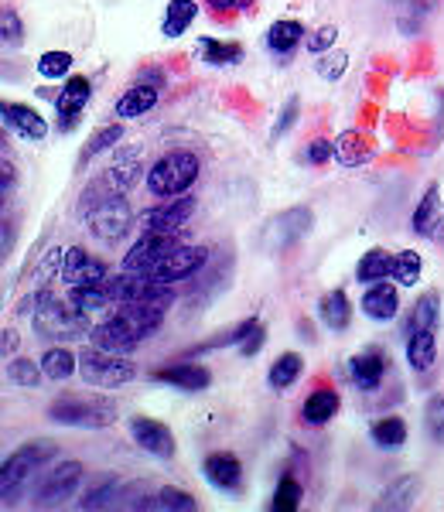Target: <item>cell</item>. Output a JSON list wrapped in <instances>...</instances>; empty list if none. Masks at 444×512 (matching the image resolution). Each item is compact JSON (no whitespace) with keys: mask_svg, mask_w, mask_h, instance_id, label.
Returning <instances> with one entry per match:
<instances>
[{"mask_svg":"<svg viewBox=\"0 0 444 512\" xmlns=\"http://www.w3.org/2000/svg\"><path fill=\"white\" fill-rule=\"evenodd\" d=\"M349 373H352V383L359 386V390H376V386L383 383V373H386V362H383V355L376 352V349H366V352H359L356 359L349 362Z\"/></svg>","mask_w":444,"mask_h":512,"instance_id":"21","label":"cell"},{"mask_svg":"<svg viewBox=\"0 0 444 512\" xmlns=\"http://www.w3.org/2000/svg\"><path fill=\"white\" fill-rule=\"evenodd\" d=\"M328 158H332V140H325V137L311 140V147H308V161H311V164H325Z\"/></svg>","mask_w":444,"mask_h":512,"instance_id":"50","label":"cell"},{"mask_svg":"<svg viewBox=\"0 0 444 512\" xmlns=\"http://www.w3.org/2000/svg\"><path fill=\"white\" fill-rule=\"evenodd\" d=\"M86 222H89V233L96 239H103V243H117V239L127 236V229L134 226V212H130L127 198L120 192L100 198L96 205H89L86 212Z\"/></svg>","mask_w":444,"mask_h":512,"instance_id":"8","label":"cell"},{"mask_svg":"<svg viewBox=\"0 0 444 512\" xmlns=\"http://www.w3.org/2000/svg\"><path fill=\"white\" fill-rule=\"evenodd\" d=\"M202 55L209 65H236L243 62V45L236 41H216V38H202Z\"/></svg>","mask_w":444,"mask_h":512,"instance_id":"35","label":"cell"},{"mask_svg":"<svg viewBox=\"0 0 444 512\" xmlns=\"http://www.w3.org/2000/svg\"><path fill=\"white\" fill-rule=\"evenodd\" d=\"M345 65H349V55L345 52H335V55H325L322 65H318V72H322V79H339L342 72H345Z\"/></svg>","mask_w":444,"mask_h":512,"instance_id":"47","label":"cell"},{"mask_svg":"<svg viewBox=\"0 0 444 512\" xmlns=\"http://www.w3.org/2000/svg\"><path fill=\"white\" fill-rule=\"evenodd\" d=\"M7 379L11 383H18V386H38L41 383V366L38 362H31V359H11L7 362Z\"/></svg>","mask_w":444,"mask_h":512,"instance_id":"42","label":"cell"},{"mask_svg":"<svg viewBox=\"0 0 444 512\" xmlns=\"http://www.w3.org/2000/svg\"><path fill=\"white\" fill-rule=\"evenodd\" d=\"M35 304V332L41 338H52V342H72V338H86L93 328H89V315H82L76 304H65L62 297H55L52 291H41L38 297H31Z\"/></svg>","mask_w":444,"mask_h":512,"instance_id":"3","label":"cell"},{"mask_svg":"<svg viewBox=\"0 0 444 512\" xmlns=\"http://www.w3.org/2000/svg\"><path fill=\"white\" fill-rule=\"evenodd\" d=\"M0 45L7 48H21L24 45V21L14 7L0 4Z\"/></svg>","mask_w":444,"mask_h":512,"instance_id":"39","label":"cell"},{"mask_svg":"<svg viewBox=\"0 0 444 512\" xmlns=\"http://www.w3.org/2000/svg\"><path fill=\"white\" fill-rule=\"evenodd\" d=\"M41 376L45 379H55V383H62V379H69L72 373H76V355H72L69 349H62V345H55V349H48L45 355H41Z\"/></svg>","mask_w":444,"mask_h":512,"instance_id":"31","label":"cell"},{"mask_svg":"<svg viewBox=\"0 0 444 512\" xmlns=\"http://www.w3.org/2000/svg\"><path fill=\"white\" fill-rule=\"evenodd\" d=\"M154 106H158V86H147V82H141V86L127 89V93L117 99V117L137 120V117H144V113H151Z\"/></svg>","mask_w":444,"mask_h":512,"instance_id":"22","label":"cell"},{"mask_svg":"<svg viewBox=\"0 0 444 512\" xmlns=\"http://www.w3.org/2000/svg\"><path fill=\"white\" fill-rule=\"evenodd\" d=\"M178 246V233H144L141 243L123 256V270H134V274H151L154 267Z\"/></svg>","mask_w":444,"mask_h":512,"instance_id":"12","label":"cell"},{"mask_svg":"<svg viewBox=\"0 0 444 512\" xmlns=\"http://www.w3.org/2000/svg\"><path fill=\"white\" fill-rule=\"evenodd\" d=\"M301 369H304L301 355H298V352H284L281 359H277L274 366H270L267 383L274 386V390H287V386H294V383H298Z\"/></svg>","mask_w":444,"mask_h":512,"instance_id":"33","label":"cell"},{"mask_svg":"<svg viewBox=\"0 0 444 512\" xmlns=\"http://www.w3.org/2000/svg\"><path fill=\"white\" fill-rule=\"evenodd\" d=\"M438 359V342H434V332H410L407 335V362L417 373H427Z\"/></svg>","mask_w":444,"mask_h":512,"instance_id":"23","label":"cell"},{"mask_svg":"<svg viewBox=\"0 0 444 512\" xmlns=\"http://www.w3.org/2000/svg\"><path fill=\"white\" fill-rule=\"evenodd\" d=\"M414 499H417V478H400L397 485H390V489L383 492L380 509H407Z\"/></svg>","mask_w":444,"mask_h":512,"instance_id":"41","label":"cell"},{"mask_svg":"<svg viewBox=\"0 0 444 512\" xmlns=\"http://www.w3.org/2000/svg\"><path fill=\"white\" fill-rule=\"evenodd\" d=\"M137 178H141V164H137V158L130 154V158H123V161L113 164L110 175H106L103 181L113 188V192H127V188L134 185Z\"/></svg>","mask_w":444,"mask_h":512,"instance_id":"40","label":"cell"},{"mask_svg":"<svg viewBox=\"0 0 444 512\" xmlns=\"http://www.w3.org/2000/svg\"><path fill=\"white\" fill-rule=\"evenodd\" d=\"M260 349H263V325L257 321V325H253V332L240 342V355H246V359H250V355H257Z\"/></svg>","mask_w":444,"mask_h":512,"instance_id":"49","label":"cell"},{"mask_svg":"<svg viewBox=\"0 0 444 512\" xmlns=\"http://www.w3.org/2000/svg\"><path fill=\"white\" fill-rule=\"evenodd\" d=\"M38 72L45 79H62L72 72V55L69 52H45L38 59Z\"/></svg>","mask_w":444,"mask_h":512,"instance_id":"43","label":"cell"},{"mask_svg":"<svg viewBox=\"0 0 444 512\" xmlns=\"http://www.w3.org/2000/svg\"><path fill=\"white\" fill-rule=\"evenodd\" d=\"M424 424H427V434L438 444H444V396H431V400H427Z\"/></svg>","mask_w":444,"mask_h":512,"instance_id":"46","label":"cell"},{"mask_svg":"<svg viewBox=\"0 0 444 512\" xmlns=\"http://www.w3.org/2000/svg\"><path fill=\"white\" fill-rule=\"evenodd\" d=\"M123 137V127L120 123H110V127H103V130H96L93 140L86 144V151H82V158H96V154H103V151H110L113 144Z\"/></svg>","mask_w":444,"mask_h":512,"instance_id":"44","label":"cell"},{"mask_svg":"<svg viewBox=\"0 0 444 512\" xmlns=\"http://www.w3.org/2000/svg\"><path fill=\"white\" fill-rule=\"evenodd\" d=\"M161 321H164V311L154 308V304H147V301H123V304H117V311H113V315L106 318L103 325H96L89 335H93L96 349L127 355L130 349H137L144 338H151L154 332H158Z\"/></svg>","mask_w":444,"mask_h":512,"instance_id":"1","label":"cell"},{"mask_svg":"<svg viewBox=\"0 0 444 512\" xmlns=\"http://www.w3.org/2000/svg\"><path fill=\"white\" fill-rule=\"evenodd\" d=\"M335 35H339V31H335L332 24H328V28H318L315 35L308 38V52H325V48H332Z\"/></svg>","mask_w":444,"mask_h":512,"instance_id":"48","label":"cell"},{"mask_svg":"<svg viewBox=\"0 0 444 512\" xmlns=\"http://www.w3.org/2000/svg\"><path fill=\"white\" fill-rule=\"evenodd\" d=\"M205 260H209V250L205 246H182L178 243L175 250H171L158 267L151 270V277L158 280V284H178V280L199 274L205 267Z\"/></svg>","mask_w":444,"mask_h":512,"instance_id":"10","label":"cell"},{"mask_svg":"<svg viewBox=\"0 0 444 512\" xmlns=\"http://www.w3.org/2000/svg\"><path fill=\"white\" fill-rule=\"evenodd\" d=\"M147 509H158V512H195L199 502L192 499L188 492L182 489H161L154 495V502H147Z\"/></svg>","mask_w":444,"mask_h":512,"instance_id":"37","label":"cell"},{"mask_svg":"<svg viewBox=\"0 0 444 512\" xmlns=\"http://www.w3.org/2000/svg\"><path fill=\"white\" fill-rule=\"evenodd\" d=\"M318 315H322V321L332 332H345L352 321V304H349V297H345V291H328L322 297V304H318Z\"/></svg>","mask_w":444,"mask_h":512,"instance_id":"24","label":"cell"},{"mask_svg":"<svg viewBox=\"0 0 444 512\" xmlns=\"http://www.w3.org/2000/svg\"><path fill=\"white\" fill-rule=\"evenodd\" d=\"M151 379L158 383H168L175 390H185V393H199V390H209L212 376L205 366H195V362H178V366H164V369H154Z\"/></svg>","mask_w":444,"mask_h":512,"instance_id":"18","label":"cell"},{"mask_svg":"<svg viewBox=\"0 0 444 512\" xmlns=\"http://www.w3.org/2000/svg\"><path fill=\"white\" fill-rule=\"evenodd\" d=\"M0 144H4V134H0Z\"/></svg>","mask_w":444,"mask_h":512,"instance_id":"58","label":"cell"},{"mask_svg":"<svg viewBox=\"0 0 444 512\" xmlns=\"http://www.w3.org/2000/svg\"><path fill=\"white\" fill-rule=\"evenodd\" d=\"M390 253L386 250H369L363 260H359V267H356V277H359V284H376V280H386L390 277Z\"/></svg>","mask_w":444,"mask_h":512,"instance_id":"36","label":"cell"},{"mask_svg":"<svg viewBox=\"0 0 444 512\" xmlns=\"http://www.w3.org/2000/svg\"><path fill=\"white\" fill-rule=\"evenodd\" d=\"M106 263L93 260L86 250L72 246V250L62 253V267H59V280H65L69 287H89V284H103L106 280Z\"/></svg>","mask_w":444,"mask_h":512,"instance_id":"13","label":"cell"},{"mask_svg":"<svg viewBox=\"0 0 444 512\" xmlns=\"http://www.w3.org/2000/svg\"><path fill=\"white\" fill-rule=\"evenodd\" d=\"M236 7H240V11H246V7H253V0H236Z\"/></svg>","mask_w":444,"mask_h":512,"instance_id":"57","label":"cell"},{"mask_svg":"<svg viewBox=\"0 0 444 512\" xmlns=\"http://www.w3.org/2000/svg\"><path fill=\"white\" fill-rule=\"evenodd\" d=\"M89 96H93V86H89V79L82 76H72L69 82L62 86L59 99H55V110H59V130H72L82 117V110H86Z\"/></svg>","mask_w":444,"mask_h":512,"instance_id":"16","label":"cell"},{"mask_svg":"<svg viewBox=\"0 0 444 512\" xmlns=\"http://www.w3.org/2000/svg\"><path fill=\"white\" fill-rule=\"evenodd\" d=\"M55 454H59V448H55L52 441H28L24 448L7 454L4 465H0V502L14 506Z\"/></svg>","mask_w":444,"mask_h":512,"instance_id":"2","label":"cell"},{"mask_svg":"<svg viewBox=\"0 0 444 512\" xmlns=\"http://www.w3.org/2000/svg\"><path fill=\"white\" fill-rule=\"evenodd\" d=\"M294 120H298V99H287V106H284V117L277 120V127H274V137L287 134V130L294 127Z\"/></svg>","mask_w":444,"mask_h":512,"instance_id":"51","label":"cell"},{"mask_svg":"<svg viewBox=\"0 0 444 512\" xmlns=\"http://www.w3.org/2000/svg\"><path fill=\"white\" fill-rule=\"evenodd\" d=\"M335 414H339V393L335 390H318L304 400V420H308V424H315V427L328 424Z\"/></svg>","mask_w":444,"mask_h":512,"instance_id":"29","label":"cell"},{"mask_svg":"<svg viewBox=\"0 0 444 512\" xmlns=\"http://www.w3.org/2000/svg\"><path fill=\"white\" fill-rule=\"evenodd\" d=\"M195 14H199V4L195 0H171L168 14H164V35L168 38H182L188 28H192Z\"/></svg>","mask_w":444,"mask_h":512,"instance_id":"28","label":"cell"},{"mask_svg":"<svg viewBox=\"0 0 444 512\" xmlns=\"http://www.w3.org/2000/svg\"><path fill=\"white\" fill-rule=\"evenodd\" d=\"M76 369L89 386H100V390H113V386H123L137 376V369L130 366L123 355L96 349V345L82 355H76Z\"/></svg>","mask_w":444,"mask_h":512,"instance_id":"7","label":"cell"},{"mask_svg":"<svg viewBox=\"0 0 444 512\" xmlns=\"http://www.w3.org/2000/svg\"><path fill=\"white\" fill-rule=\"evenodd\" d=\"M369 437H373L376 448L383 451H400L407 444V424L400 417H383L373 424V431H369Z\"/></svg>","mask_w":444,"mask_h":512,"instance_id":"27","label":"cell"},{"mask_svg":"<svg viewBox=\"0 0 444 512\" xmlns=\"http://www.w3.org/2000/svg\"><path fill=\"white\" fill-rule=\"evenodd\" d=\"M212 7H236V0H209Z\"/></svg>","mask_w":444,"mask_h":512,"instance_id":"56","label":"cell"},{"mask_svg":"<svg viewBox=\"0 0 444 512\" xmlns=\"http://www.w3.org/2000/svg\"><path fill=\"white\" fill-rule=\"evenodd\" d=\"M130 437H134L147 454H154V458H171V454H175V434H171L161 420L134 417L130 420Z\"/></svg>","mask_w":444,"mask_h":512,"instance_id":"15","label":"cell"},{"mask_svg":"<svg viewBox=\"0 0 444 512\" xmlns=\"http://www.w3.org/2000/svg\"><path fill=\"white\" fill-rule=\"evenodd\" d=\"M14 345H18V338H14V332H7V338H4V342H0V352L14 349Z\"/></svg>","mask_w":444,"mask_h":512,"instance_id":"55","label":"cell"},{"mask_svg":"<svg viewBox=\"0 0 444 512\" xmlns=\"http://www.w3.org/2000/svg\"><path fill=\"white\" fill-rule=\"evenodd\" d=\"M410 226H414L417 236H427V239H438L441 226H444V205H441V192L438 185H431L424 192V198L417 202L414 209V219H410Z\"/></svg>","mask_w":444,"mask_h":512,"instance_id":"19","label":"cell"},{"mask_svg":"<svg viewBox=\"0 0 444 512\" xmlns=\"http://www.w3.org/2000/svg\"><path fill=\"white\" fill-rule=\"evenodd\" d=\"M82 475H86V468H82L79 461H59V465H52V468H41L35 478L31 502H35L38 509L62 506L65 499L76 495V489L82 485Z\"/></svg>","mask_w":444,"mask_h":512,"instance_id":"6","label":"cell"},{"mask_svg":"<svg viewBox=\"0 0 444 512\" xmlns=\"http://www.w3.org/2000/svg\"><path fill=\"white\" fill-rule=\"evenodd\" d=\"M438 318H441L438 294H424L421 301L414 304V311H410L407 335H410V332H434V328H438Z\"/></svg>","mask_w":444,"mask_h":512,"instance_id":"32","label":"cell"},{"mask_svg":"<svg viewBox=\"0 0 444 512\" xmlns=\"http://www.w3.org/2000/svg\"><path fill=\"white\" fill-rule=\"evenodd\" d=\"M298 502H301V485L294 482V478H284V482L277 485L270 509H274V512H294V509H298Z\"/></svg>","mask_w":444,"mask_h":512,"instance_id":"45","label":"cell"},{"mask_svg":"<svg viewBox=\"0 0 444 512\" xmlns=\"http://www.w3.org/2000/svg\"><path fill=\"white\" fill-rule=\"evenodd\" d=\"M0 120L4 127H11L14 134L24 140H45L48 137V123L38 110L24 103H11V99H0Z\"/></svg>","mask_w":444,"mask_h":512,"instance_id":"14","label":"cell"},{"mask_svg":"<svg viewBox=\"0 0 444 512\" xmlns=\"http://www.w3.org/2000/svg\"><path fill=\"white\" fill-rule=\"evenodd\" d=\"M205 478L216 485L219 492H243V465L236 454H226V451H216L205 458Z\"/></svg>","mask_w":444,"mask_h":512,"instance_id":"17","label":"cell"},{"mask_svg":"<svg viewBox=\"0 0 444 512\" xmlns=\"http://www.w3.org/2000/svg\"><path fill=\"white\" fill-rule=\"evenodd\" d=\"M332 158L345 164V168H356L369 158V147H366V137L356 134V130H345L339 140H332Z\"/></svg>","mask_w":444,"mask_h":512,"instance_id":"25","label":"cell"},{"mask_svg":"<svg viewBox=\"0 0 444 512\" xmlns=\"http://www.w3.org/2000/svg\"><path fill=\"white\" fill-rule=\"evenodd\" d=\"M69 301L76 304L82 315H96V311L113 308V301L106 297V291L100 284H89V287H69Z\"/></svg>","mask_w":444,"mask_h":512,"instance_id":"34","label":"cell"},{"mask_svg":"<svg viewBox=\"0 0 444 512\" xmlns=\"http://www.w3.org/2000/svg\"><path fill=\"white\" fill-rule=\"evenodd\" d=\"M421 267H424V260L417 253H397L393 256V263H390V274L397 284H404V287H414L417 284V277H421Z\"/></svg>","mask_w":444,"mask_h":512,"instance_id":"38","label":"cell"},{"mask_svg":"<svg viewBox=\"0 0 444 512\" xmlns=\"http://www.w3.org/2000/svg\"><path fill=\"white\" fill-rule=\"evenodd\" d=\"M199 171H202V164L192 151H171L147 171V188H151V195H158V198L182 195L195 185Z\"/></svg>","mask_w":444,"mask_h":512,"instance_id":"5","label":"cell"},{"mask_svg":"<svg viewBox=\"0 0 444 512\" xmlns=\"http://www.w3.org/2000/svg\"><path fill=\"white\" fill-rule=\"evenodd\" d=\"M14 181H18V171H14V164L0 161V205L7 202V192L14 188Z\"/></svg>","mask_w":444,"mask_h":512,"instance_id":"52","label":"cell"},{"mask_svg":"<svg viewBox=\"0 0 444 512\" xmlns=\"http://www.w3.org/2000/svg\"><path fill=\"white\" fill-rule=\"evenodd\" d=\"M11 250H14V226L11 222H0V263L7 260Z\"/></svg>","mask_w":444,"mask_h":512,"instance_id":"53","label":"cell"},{"mask_svg":"<svg viewBox=\"0 0 444 512\" xmlns=\"http://www.w3.org/2000/svg\"><path fill=\"white\" fill-rule=\"evenodd\" d=\"M120 495H123V485L117 482V478H103V482H96L93 489L82 495L79 509H117Z\"/></svg>","mask_w":444,"mask_h":512,"instance_id":"30","label":"cell"},{"mask_svg":"<svg viewBox=\"0 0 444 512\" xmlns=\"http://www.w3.org/2000/svg\"><path fill=\"white\" fill-rule=\"evenodd\" d=\"M141 82H147V86H164V76L161 72H141Z\"/></svg>","mask_w":444,"mask_h":512,"instance_id":"54","label":"cell"},{"mask_svg":"<svg viewBox=\"0 0 444 512\" xmlns=\"http://www.w3.org/2000/svg\"><path fill=\"white\" fill-rule=\"evenodd\" d=\"M311 222H315L311 209H287V212H281V216H274V219L267 222V226H263L260 250L263 253L291 250V246H298L301 239L311 233Z\"/></svg>","mask_w":444,"mask_h":512,"instance_id":"9","label":"cell"},{"mask_svg":"<svg viewBox=\"0 0 444 512\" xmlns=\"http://www.w3.org/2000/svg\"><path fill=\"white\" fill-rule=\"evenodd\" d=\"M397 308H400V297L390 284H383V280L369 284V291L363 294V315L366 318L390 321V318H397Z\"/></svg>","mask_w":444,"mask_h":512,"instance_id":"20","label":"cell"},{"mask_svg":"<svg viewBox=\"0 0 444 512\" xmlns=\"http://www.w3.org/2000/svg\"><path fill=\"white\" fill-rule=\"evenodd\" d=\"M301 41H304L301 21H274L267 31V45H270V52H277V55H291Z\"/></svg>","mask_w":444,"mask_h":512,"instance_id":"26","label":"cell"},{"mask_svg":"<svg viewBox=\"0 0 444 512\" xmlns=\"http://www.w3.org/2000/svg\"><path fill=\"white\" fill-rule=\"evenodd\" d=\"M192 212H195V198L188 192L164 198V205H158V209H151L144 216V233H182V226L192 219Z\"/></svg>","mask_w":444,"mask_h":512,"instance_id":"11","label":"cell"},{"mask_svg":"<svg viewBox=\"0 0 444 512\" xmlns=\"http://www.w3.org/2000/svg\"><path fill=\"white\" fill-rule=\"evenodd\" d=\"M48 420L62 427H86V431H100V427L117 424V403L106 396H59L48 407Z\"/></svg>","mask_w":444,"mask_h":512,"instance_id":"4","label":"cell"}]
</instances>
